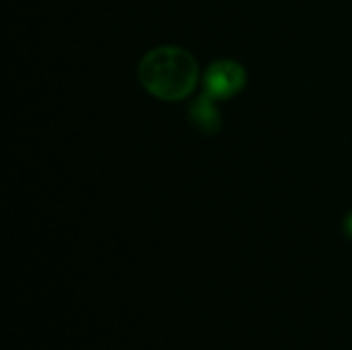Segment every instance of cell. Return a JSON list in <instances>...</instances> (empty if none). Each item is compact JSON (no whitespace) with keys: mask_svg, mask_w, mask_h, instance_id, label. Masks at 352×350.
Masks as SVG:
<instances>
[{"mask_svg":"<svg viewBox=\"0 0 352 350\" xmlns=\"http://www.w3.org/2000/svg\"><path fill=\"white\" fill-rule=\"evenodd\" d=\"M196 58L175 45L151 50L138 64V78L144 91L161 101H182L190 97L198 85Z\"/></svg>","mask_w":352,"mask_h":350,"instance_id":"1","label":"cell"},{"mask_svg":"<svg viewBox=\"0 0 352 350\" xmlns=\"http://www.w3.org/2000/svg\"><path fill=\"white\" fill-rule=\"evenodd\" d=\"M245 68L235 60H217L204 72V93L217 101L235 97L245 87Z\"/></svg>","mask_w":352,"mask_h":350,"instance_id":"2","label":"cell"},{"mask_svg":"<svg viewBox=\"0 0 352 350\" xmlns=\"http://www.w3.org/2000/svg\"><path fill=\"white\" fill-rule=\"evenodd\" d=\"M188 116H190L192 126L196 130H200L202 134H208V136L219 134L223 118H221V111L217 107V99H212L208 93H202L192 101Z\"/></svg>","mask_w":352,"mask_h":350,"instance_id":"3","label":"cell"},{"mask_svg":"<svg viewBox=\"0 0 352 350\" xmlns=\"http://www.w3.org/2000/svg\"><path fill=\"white\" fill-rule=\"evenodd\" d=\"M342 229H344V235H346L349 239H352V212H349V215L344 217Z\"/></svg>","mask_w":352,"mask_h":350,"instance_id":"4","label":"cell"}]
</instances>
